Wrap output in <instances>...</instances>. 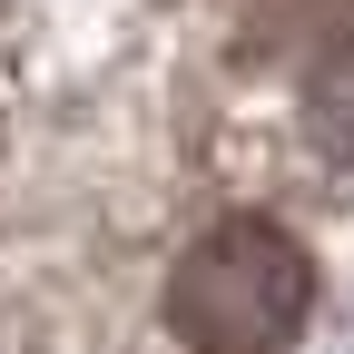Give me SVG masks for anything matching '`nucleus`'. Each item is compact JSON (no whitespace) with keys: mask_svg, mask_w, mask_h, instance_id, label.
I'll return each mask as SVG.
<instances>
[{"mask_svg":"<svg viewBox=\"0 0 354 354\" xmlns=\"http://www.w3.org/2000/svg\"><path fill=\"white\" fill-rule=\"evenodd\" d=\"M315 315V266L276 216H216L167 276V325L197 354H276Z\"/></svg>","mask_w":354,"mask_h":354,"instance_id":"nucleus-1","label":"nucleus"}]
</instances>
